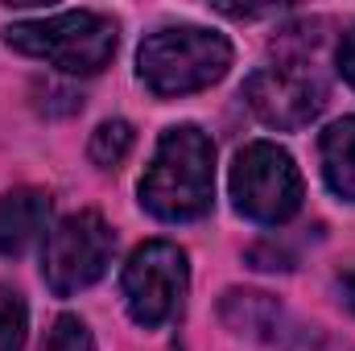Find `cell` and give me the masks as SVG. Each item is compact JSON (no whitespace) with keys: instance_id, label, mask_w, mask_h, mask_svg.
I'll use <instances>...</instances> for the list:
<instances>
[{"instance_id":"cell-1","label":"cell","mask_w":355,"mask_h":351,"mask_svg":"<svg viewBox=\"0 0 355 351\" xmlns=\"http://www.w3.org/2000/svg\"><path fill=\"white\" fill-rule=\"evenodd\" d=\"M215 203V145L202 128L174 124L162 132L141 178V207L166 223L202 219Z\"/></svg>"},{"instance_id":"cell-2","label":"cell","mask_w":355,"mask_h":351,"mask_svg":"<svg viewBox=\"0 0 355 351\" xmlns=\"http://www.w3.org/2000/svg\"><path fill=\"white\" fill-rule=\"evenodd\" d=\"M227 67H232V42L198 25L157 29L137 50V75L157 99L211 87L227 75Z\"/></svg>"},{"instance_id":"cell-3","label":"cell","mask_w":355,"mask_h":351,"mask_svg":"<svg viewBox=\"0 0 355 351\" xmlns=\"http://www.w3.org/2000/svg\"><path fill=\"white\" fill-rule=\"evenodd\" d=\"M4 42L21 54L54 62L62 75H95L116 54V21L91 8H71L42 21L8 25Z\"/></svg>"},{"instance_id":"cell-4","label":"cell","mask_w":355,"mask_h":351,"mask_svg":"<svg viewBox=\"0 0 355 351\" xmlns=\"http://www.w3.org/2000/svg\"><path fill=\"white\" fill-rule=\"evenodd\" d=\"M232 203L244 219L252 223H289L302 211V174L293 157L272 145V141H252L236 153L232 162Z\"/></svg>"},{"instance_id":"cell-5","label":"cell","mask_w":355,"mask_h":351,"mask_svg":"<svg viewBox=\"0 0 355 351\" xmlns=\"http://www.w3.org/2000/svg\"><path fill=\"white\" fill-rule=\"evenodd\" d=\"M244 103L252 108V116L261 124L293 132V128H306L310 120L322 116L327 79L306 54H285L268 67H257L244 79Z\"/></svg>"},{"instance_id":"cell-6","label":"cell","mask_w":355,"mask_h":351,"mask_svg":"<svg viewBox=\"0 0 355 351\" xmlns=\"http://www.w3.org/2000/svg\"><path fill=\"white\" fill-rule=\"evenodd\" d=\"M186 285H190V264L186 252L170 244V240H149L141 244L128 264H124V277H120V289H124V306L132 314L137 327L145 331H157L166 327L170 318H178L182 302H186Z\"/></svg>"},{"instance_id":"cell-7","label":"cell","mask_w":355,"mask_h":351,"mask_svg":"<svg viewBox=\"0 0 355 351\" xmlns=\"http://www.w3.org/2000/svg\"><path fill=\"white\" fill-rule=\"evenodd\" d=\"M112 252H116V236L103 223V215L99 211H75L46 236L42 277L58 298H71L107 273Z\"/></svg>"},{"instance_id":"cell-8","label":"cell","mask_w":355,"mask_h":351,"mask_svg":"<svg viewBox=\"0 0 355 351\" xmlns=\"http://www.w3.org/2000/svg\"><path fill=\"white\" fill-rule=\"evenodd\" d=\"M219 314L236 335H248V339H265V343H281V348H293V339H297L302 351H314V343H318L314 327H297L277 306V298L257 293V289H227L219 302Z\"/></svg>"},{"instance_id":"cell-9","label":"cell","mask_w":355,"mask_h":351,"mask_svg":"<svg viewBox=\"0 0 355 351\" xmlns=\"http://www.w3.org/2000/svg\"><path fill=\"white\" fill-rule=\"evenodd\" d=\"M50 194L21 186L0 198V257H21L50 232Z\"/></svg>"},{"instance_id":"cell-10","label":"cell","mask_w":355,"mask_h":351,"mask_svg":"<svg viewBox=\"0 0 355 351\" xmlns=\"http://www.w3.org/2000/svg\"><path fill=\"white\" fill-rule=\"evenodd\" d=\"M318 149H322V178H327V186L339 198L355 203V116L335 120L322 132Z\"/></svg>"},{"instance_id":"cell-11","label":"cell","mask_w":355,"mask_h":351,"mask_svg":"<svg viewBox=\"0 0 355 351\" xmlns=\"http://www.w3.org/2000/svg\"><path fill=\"white\" fill-rule=\"evenodd\" d=\"M132 141H137V132H132L128 120H103V124L91 132L87 153L99 170H116V166L132 153Z\"/></svg>"},{"instance_id":"cell-12","label":"cell","mask_w":355,"mask_h":351,"mask_svg":"<svg viewBox=\"0 0 355 351\" xmlns=\"http://www.w3.org/2000/svg\"><path fill=\"white\" fill-rule=\"evenodd\" d=\"M42 351H95V339L79 314H58L42 339Z\"/></svg>"},{"instance_id":"cell-13","label":"cell","mask_w":355,"mask_h":351,"mask_svg":"<svg viewBox=\"0 0 355 351\" xmlns=\"http://www.w3.org/2000/svg\"><path fill=\"white\" fill-rule=\"evenodd\" d=\"M0 351H25V306L17 293L0 302Z\"/></svg>"},{"instance_id":"cell-14","label":"cell","mask_w":355,"mask_h":351,"mask_svg":"<svg viewBox=\"0 0 355 351\" xmlns=\"http://www.w3.org/2000/svg\"><path fill=\"white\" fill-rule=\"evenodd\" d=\"M339 71H343V79L355 87V29L343 33V42H339Z\"/></svg>"},{"instance_id":"cell-15","label":"cell","mask_w":355,"mask_h":351,"mask_svg":"<svg viewBox=\"0 0 355 351\" xmlns=\"http://www.w3.org/2000/svg\"><path fill=\"white\" fill-rule=\"evenodd\" d=\"M339 302L355 314V268H347V273L339 277Z\"/></svg>"},{"instance_id":"cell-16","label":"cell","mask_w":355,"mask_h":351,"mask_svg":"<svg viewBox=\"0 0 355 351\" xmlns=\"http://www.w3.org/2000/svg\"><path fill=\"white\" fill-rule=\"evenodd\" d=\"M335 351H343V348H335Z\"/></svg>"}]
</instances>
